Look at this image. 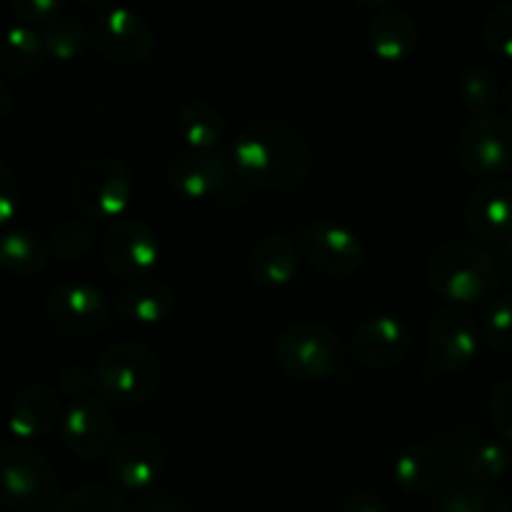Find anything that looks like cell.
<instances>
[{
  "label": "cell",
  "instance_id": "36",
  "mask_svg": "<svg viewBox=\"0 0 512 512\" xmlns=\"http://www.w3.org/2000/svg\"><path fill=\"white\" fill-rule=\"evenodd\" d=\"M20 208V188L13 168L0 158V228L8 225L18 215Z\"/></svg>",
  "mask_w": 512,
  "mask_h": 512
},
{
  "label": "cell",
  "instance_id": "25",
  "mask_svg": "<svg viewBox=\"0 0 512 512\" xmlns=\"http://www.w3.org/2000/svg\"><path fill=\"white\" fill-rule=\"evenodd\" d=\"M43 55V38L30 25H13L0 38V68L8 75H15V78L33 73L40 60H43Z\"/></svg>",
  "mask_w": 512,
  "mask_h": 512
},
{
  "label": "cell",
  "instance_id": "38",
  "mask_svg": "<svg viewBox=\"0 0 512 512\" xmlns=\"http://www.w3.org/2000/svg\"><path fill=\"white\" fill-rule=\"evenodd\" d=\"M58 385L68 395H78V393H83V390H88L90 385H93V375L85 373L83 368H68V370H63V373H60Z\"/></svg>",
  "mask_w": 512,
  "mask_h": 512
},
{
  "label": "cell",
  "instance_id": "10",
  "mask_svg": "<svg viewBox=\"0 0 512 512\" xmlns=\"http://www.w3.org/2000/svg\"><path fill=\"white\" fill-rule=\"evenodd\" d=\"M300 255L330 278H348L363 265L365 250L358 235L333 220H310L295 235Z\"/></svg>",
  "mask_w": 512,
  "mask_h": 512
},
{
  "label": "cell",
  "instance_id": "18",
  "mask_svg": "<svg viewBox=\"0 0 512 512\" xmlns=\"http://www.w3.org/2000/svg\"><path fill=\"white\" fill-rule=\"evenodd\" d=\"M60 420V393L48 383H30L15 395L8 415V430L15 440L43 438Z\"/></svg>",
  "mask_w": 512,
  "mask_h": 512
},
{
  "label": "cell",
  "instance_id": "1",
  "mask_svg": "<svg viewBox=\"0 0 512 512\" xmlns=\"http://www.w3.org/2000/svg\"><path fill=\"white\" fill-rule=\"evenodd\" d=\"M233 165L243 183L283 193L308 180L313 150L285 120L255 118L248 120L235 138Z\"/></svg>",
  "mask_w": 512,
  "mask_h": 512
},
{
  "label": "cell",
  "instance_id": "15",
  "mask_svg": "<svg viewBox=\"0 0 512 512\" xmlns=\"http://www.w3.org/2000/svg\"><path fill=\"white\" fill-rule=\"evenodd\" d=\"M163 445L153 433L133 430L120 435L110 448V475L123 485L125 490H148L163 470Z\"/></svg>",
  "mask_w": 512,
  "mask_h": 512
},
{
  "label": "cell",
  "instance_id": "21",
  "mask_svg": "<svg viewBox=\"0 0 512 512\" xmlns=\"http://www.w3.org/2000/svg\"><path fill=\"white\" fill-rule=\"evenodd\" d=\"M368 45L383 63H403L418 48V25L405 10L388 5L370 20Z\"/></svg>",
  "mask_w": 512,
  "mask_h": 512
},
{
  "label": "cell",
  "instance_id": "20",
  "mask_svg": "<svg viewBox=\"0 0 512 512\" xmlns=\"http://www.w3.org/2000/svg\"><path fill=\"white\" fill-rule=\"evenodd\" d=\"M448 455L478 485L498 483V480L505 478V473L510 468L508 450L498 440H490L485 435L473 433V430H465V433L455 435L450 440Z\"/></svg>",
  "mask_w": 512,
  "mask_h": 512
},
{
  "label": "cell",
  "instance_id": "43",
  "mask_svg": "<svg viewBox=\"0 0 512 512\" xmlns=\"http://www.w3.org/2000/svg\"><path fill=\"white\" fill-rule=\"evenodd\" d=\"M0 413H3V400H0Z\"/></svg>",
  "mask_w": 512,
  "mask_h": 512
},
{
  "label": "cell",
  "instance_id": "23",
  "mask_svg": "<svg viewBox=\"0 0 512 512\" xmlns=\"http://www.w3.org/2000/svg\"><path fill=\"white\" fill-rule=\"evenodd\" d=\"M443 455L428 443H415L405 448L393 463V478L403 490L413 495H428L443 480Z\"/></svg>",
  "mask_w": 512,
  "mask_h": 512
},
{
  "label": "cell",
  "instance_id": "32",
  "mask_svg": "<svg viewBox=\"0 0 512 512\" xmlns=\"http://www.w3.org/2000/svg\"><path fill=\"white\" fill-rule=\"evenodd\" d=\"M53 512H125L123 503L113 490L103 485H83L78 490H70L65 498L55 503Z\"/></svg>",
  "mask_w": 512,
  "mask_h": 512
},
{
  "label": "cell",
  "instance_id": "6",
  "mask_svg": "<svg viewBox=\"0 0 512 512\" xmlns=\"http://www.w3.org/2000/svg\"><path fill=\"white\" fill-rule=\"evenodd\" d=\"M70 200L85 218L115 223L133 200V175L110 155L88 158L70 178Z\"/></svg>",
  "mask_w": 512,
  "mask_h": 512
},
{
  "label": "cell",
  "instance_id": "31",
  "mask_svg": "<svg viewBox=\"0 0 512 512\" xmlns=\"http://www.w3.org/2000/svg\"><path fill=\"white\" fill-rule=\"evenodd\" d=\"M95 240L93 225L85 220H63L53 228L50 235V250L58 255L63 263H75L90 250Z\"/></svg>",
  "mask_w": 512,
  "mask_h": 512
},
{
  "label": "cell",
  "instance_id": "7",
  "mask_svg": "<svg viewBox=\"0 0 512 512\" xmlns=\"http://www.w3.org/2000/svg\"><path fill=\"white\" fill-rule=\"evenodd\" d=\"M100 253L108 270L125 280H148L160 265V240L148 223L120 218L108 225L100 240Z\"/></svg>",
  "mask_w": 512,
  "mask_h": 512
},
{
  "label": "cell",
  "instance_id": "24",
  "mask_svg": "<svg viewBox=\"0 0 512 512\" xmlns=\"http://www.w3.org/2000/svg\"><path fill=\"white\" fill-rule=\"evenodd\" d=\"M175 128L188 150H215L225 135V118L208 100H188L180 105Z\"/></svg>",
  "mask_w": 512,
  "mask_h": 512
},
{
  "label": "cell",
  "instance_id": "4",
  "mask_svg": "<svg viewBox=\"0 0 512 512\" xmlns=\"http://www.w3.org/2000/svg\"><path fill=\"white\" fill-rule=\"evenodd\" d=\"M0 503L15 512H45L58 503V475L40 450L8 445L0 455Z\"/></svg>",
  "mask_w": 512,
  "mask_h": 512
},
{
  "label": "cell",
  "instance_id": "2",
  "mask_svg": "<svg viewBox=\"0 0 512 512\" xmlns=\"http://www.w3.org/2000/svg\"><path fill=\"white\" fill-rule=\"evenodd\" d=\"M425 278L440 298L470 305L493 295L498 285V265L493 255L485 253L480 245L453 240V243L438 245L428 255Z\"/></svg>",
  "mask_w": 512,
  "mask_h": 512
},
{
  "label": "cell",
  "instance_id": "39",
  "mask_svg": "<svg viewBox=\"0 0 512 512\" xmlns=\"http://www.w3.org/2000/svg\"><path fill=\"white\" fill-rule=\"evenodd\" d=\"M138 512H190L180 500L175 498H153L140 505Z\"/></svg>",
  "mask_w": 512,
  "mask_h": 512
},
{
  "label": "cell",
  "instance_id": "8",
  "mask_svg": "<svg viewBox=\"0 0 512 512\" xmlns=\"http://www.w3.org/2000/svg\"><path fill=\"white\" fill-rule=\"evenodd\" d=\"M458 163L475 178H495L512 168V120L500 113L475 115L458 138Z\"/></svg>",
  "mask_w": 512,
  "mask_h": 512
},
{
  "label": "cell",
  "instance_id": "29",
  "mask_svg": "<svg viewBox=\"0 0 512 512\" xmlns=\"http://www.w3.org/2000/svg\"><path fill=\"white\" fill-rule=\"evenodd\" d=\"M460 98L468 110L475 115H488L493 113L495 103L500 98V83L498 75L485 65H473L460 75Z\"/></svg>",
  "mask_w": 512,
  "mask_h": 512
},
{
  "label": "cell",
  "instance_id": "35",
  "mask_svg": "<svg viewBox=\"0 0 512 512\" xmlns=\"http://www.w3.org/2000/svg\"><path fill=\"white\" fill-rule=\"evenodd\" d=\"M10 10L23 25H48L65 13V5L58 3V0H15Z\"/></svg>",
  "mask_w": 512,
  "mask_h": 512
},
{
  "label": "cell",
  "instance_id": "17",
  "mask_svg": "<svg viewBox=\"0 0 512 512\" xmlns=\"http://www.w3.org/2000/svg\"><path fill=\"white\" fill-rule=\"evenodd\" d=\"M465 223L480 240H512V183L493 180L473 190L465 203Z\"/></svg>",
  "mask_w": 512,
  "mask_h": 512
},
{
  "label": "cell",
  "instance_id": "42",
  "mask_svg": "<svg viewBox=\"0 0 512 512\" xmlns=\"http://www.w3.org/2000/svg\"><path fill=\"white\" fill-rule=\"evenodd\" d=\"M505 105H508V110L512 115V80L508 83V88H505Z\"/></svg>",
  "mask_w": 512,
  "mask_h": 512
},
{
  "label": "cell",
  "instance_id": "9",
  "mask_svg": "<svg viewBox=\"0 0 512 512\" xmlns=\"http://www.w3.org/2000/svg\"><path fill=\"white\" fill-rule=\"evenodd\" d=\"M90 40L105 60L115 65H140L153 55L155 28L133 8H108L93 20Z\"/></svg>",
  "mask_w": 512,
  "mask_h": 512
},
{
  "label": "cell",
  "instance_id": "33",
  "mask_svg": "<svg viewBox=\"0 0 512 512\" xmlns=\"http://www.w3.org/2000/svg\"><path fill=\"white\" fill-rule=\"evenodd\" d=\"M483 38L493 53L512 60V0L500 3L485 15Z\"/></svg>",
  "mask_w": 512,
  "mask_h": 512
},
{
  "label": "cell",
  "instance_id": "27",
  "mask_svg": "<svg viewBox=\"0 0 512 512\" xmlns=\"http://www.w3.org/2000/svg\"><path fill=\"white\" fill-rule=\"evenodd\" d=\"M438 512H512L510 498L493 485H453L435 503Z\"/></svg>",
  "mask_w": 512,
  "mask_h": 512
},
{
  "label": "cell",
  "instance_id": "14",
  "mask_svg": "<svg viewBox=\"0 0 512 512\" xmlns=\"http://www.w3.org/2000/svg\"><path fill=\"white\" fill-rule=\"evenodd\" d=\"M63 445L83 460H95L115 443V423L103 400L80 398L70 403L60 420Z\"/></svg>",
  "mask_w": 512,
  "mask_h": 512
},
{
  "label": "cell",
  "instance_id": "28",
  "mask_svg": "<svg viewBox=\"0 0 512 512\" xmlns=\"http://www.w3.org/2000/svg\"><path fill=\"white\" fill-rule=\"evenodd\" d=\"M40 38H43V48L48 58L58 60V63H70V60H75L83 53L90 40V33L83 25V20L63 13L53 23L45 25Z\"/></svg>",
  "mask_w": 512,
  "mask_h": 512
},
{
  "label": "cell",
  "instance_id": "34",
  "mask_svg": "<svg viewBox=\"0 0 512 512\" xmlns=\"http://www.w3.org/2000/svg\"><path fill=\"white\" fill-rule=\"evenodd\" d=\"M490 420L505 443L512 445V378L495 385L490 395Z\"/></svg>",
  "mask_w": 512,
  "mask_h": 512
},
{
  "label": "cell",
  "instance_id": "16",
  "mask_svg": "<svg viewBox=\"0 0 512 512\" xmlns=\"http://www.w3.org/2000/svg\"><path fill=\"white\" fill-rule=\"evenodd\" d=\"M410 345H413V338H410L408 325L400 318H395V315L365 318L355 328L353 340H350L353 358L360 365L373 370H385L403 363Z\"/></svg>",
  "mask_w": 512,
  "mask_h": 512
},
{
  "label": "cell",
  "instance_id": "11",
  "mask_svg": "<svg viewBox=\"0 0 512 512\" xmlns=\"http://www.w3.org/2000/svg\"><path fill=\"white\" fill-rule=\"evenodd\" d=\"M480 338L483 335L473 315L458 308L440 310L425 333V358L435 370L460 373L478 355Z\"/></svg>",
  "mask_w": 512,
  "mask_h": 512
},
{
  "label": "cell",
  "instance_id": "5",
  "mask_svg": "<svg viewBox=\"0 0 512 512\" xmlns=\"http://www.w3.org/2000/svg\"><path fill=\"white\" fill-rule=\"evenodd\" d=\"M275 360L295 380H330L345 368L338 335L320 323H293L275 340Z\"/></svg>",
  "mask_w": 512,
  "mask_h": 512
},
{
  "label": "cell",
  "instance_id": "41",
  "mask_svg": "<svg viewBox=\"0 0 512 512\" xmlns=\"http://www.w3.org/2000/svg\"><path fill=\"white\" fill-rule=\"evenodd\" d=\"M500 265H503V275L512 288V240H508L503 248V258H500Z\"/></svg>",
  "mask_w": 512,
  "mask_h": 512
},
{
  "label": "cell",
  "instance_id": "12",
  "mask_svg": "<svg viewBox=\"0 0 512 512\" xmlns=\"http://www.w3.org/2000/svg\"><path fill=\"white\" fill-rule=\"evenodd\" d=\"M45 313L60 333L73 335V338H90L108 325L110 308L103 290L90 283L70 280L48 295Z\"/></svg>",
  "mask_w": 512,
  "mask_h": 512
},
{
  "label": "cell",
  "instance_id": "3",
  "mask_svg": "<svg viewBox=\"0 0 512 512\" xmlns=\"http://www.w3.org/2000/svg\"><path fill=\"white\" fill-rule=\"evenodd\" d=\"M158 355L140 343H115L98 358L93 368V385L100 398L118 408L145 405L160 388Z\"/></svg>",
  "mask_w": 512,
  "mask_h": 512
},
{
  "label": "cell",
  "instance_id": "44",
  "mask_svg": "<svg viewBox=\"0 0 512 512\" xmlns=\"http://www.w3.org/2000/svg\"><path fill=\"white\" fill-rule=\"evenodd\" d=\"M3 450H5V448H3V445H0V455H3Z\"/></svg>",
  "mask_w": 512,
  "mask_h": 512
},
{
  "label": "cell",
  "instance_id": "22",
  "mask_svg": "<svg viewBox=\"0 0 512 512\" xmlns=\"http://www.w3.org/2000/svg\"><path fill=\"white\" fill-rule=\"evenodd\" d=\"M115 305H118V313L130 323L160 325L175 313L178 295H175L173 285H168L165 280L148 278L130 283L118 295Z\"/></svg>",
  "mask_w": 512,
  "mask_h": 512
},
{
  "label": "cell",
  "instance_id": "19",
  "mask_svg": "<svg viewBox=\"0 0 512 512\" xmlns=\"http://www.w3.org/2000/svg\"><path fill=\"white\" fill-rule=\"evenodd\" d=\"M300 250L285 233H270L248 255V275L260 288H285L298 275Z\"/></svg>",
  "mask_w": 512,
  "mask_h": 512
},
{
  "label": "cell",
  "instance_id": "13",
  "mask_svg": "<svg viewBox=\"0 0 512 512\" xmlns=\"http://www.w3.org/2000/svg\"><path fill=\"white\" fill-rule=\"evenodd\" d=\"M168 185L188 200L225 198L233 188L230 165L218 150H185L165 170Z\"/></svg>",
  "mask_w": 512,
  "mask_h": 512
},
{
  "label": "cell",
  "instance_id": "30",
  "mask_svg": "<svg viewBox=\"0 0 512 512\" xmlns=\"http://www.w3.org/2000/svg\"><path fill=\"white\" fill-rule=\"evenodd\" d=\"M478 328L483 340L498 353L512 350V295H495L485 300L483 313H480Z\"/></svg>",
  "mask_w": 512,
  "mask_h": 512
},
{
  "label": "cell",
  "instance_id": "37",
  "mask_svg": "<svg viewBox=\"0 0 512 512\" xmlns=\"http://www.w3.org/2000/svg\"><path fill=\"white\" fill-rule=\"evenodd\" d=\"M343 512H385V503L378 493L358 490V493L348 495V500L343 503Z\"/></svg>",
  "mask_w": 512,
  "mask_h": 512
},
{
  "label": "cell",
  "instance_id": "40",
  "mask_svg": "<svg viewBox=\"0 0 512 512\" xmlns=\"http://www.w3.org/2000/svg\"><path fill=\"white\" fill-rule=\"evenodd\" d=\"M10 110H13V90H10V85L0 78V120H3Z\"/></svg>",
  "mask_w": 512,
  "mask_h": 512
},
{
  "label": "cell",
  "instance_id": "26",
  "mask_svg": "<svg viewBox=\"0 0 512 512\" xmlns=\"http://www.w3.org/2000/svg\"><path fill=\"white\" fill-rule=\"evenodd\" d=\"M48 265V245L28 230L0 235V270L13 275H35Z\"/></svg>",
  "mask_w": 512,
  "mask_h": 512
}]
</instances>
